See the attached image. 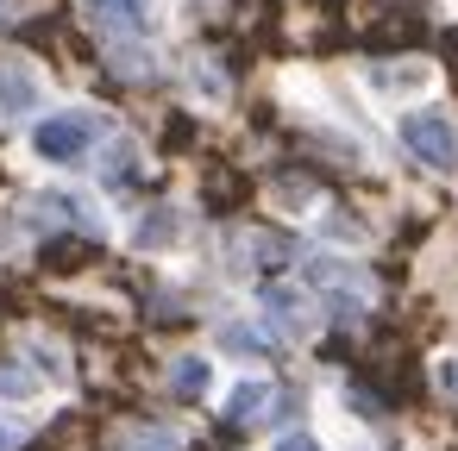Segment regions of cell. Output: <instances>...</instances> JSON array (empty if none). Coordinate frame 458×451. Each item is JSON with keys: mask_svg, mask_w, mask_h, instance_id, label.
Instances as JSON below:
<instances>
[{"mask_svg": "<svg viewBox=\"0 0 458 451\" xmlns=\"http://www.w3.org/2000/svg\"><path fill=\"white\" fill-rule=\"evenodd\" d=\"M176 238H182V213H176V207H151V213L132 226V245H139V251H170Z\"/></svg>", "mask_w": 458, "mask_h": 451, "instance_id": "cell-9", "label": "cell"}, {"mask_svg": "<svg viewBox=\"0 0 458 451\" xmlns=\"http://www.w3.org/2000/svg\"><path fill=\"white\" fill-rule=\"evenodd\" d=\"M82 20L120 51V70H139V45L157 32V13H151V0H82Z\"/></svg>", "mask_w": 458, "mask_h": 451, "instance_id": "cell-1", "label": "cell"}, {"mask_svg": "<svg viewBox=\"0 0 458 451\" xmlns=\"http://www.w3.org/2000/svg\"><path fill=\"white\" fill-rule=\"evenodd\" d=\"M26 388H32L26 370H0V395H26Z\"/></svg>", "mask_w": 458, "mask_h": 451, "instance_id": "cell-18", "label": "cell"}, {"mask_svg": "<svg viewBox=\"0 0 458 451\" xmlns=\"http://www.w3.org/2000/svg\"><path fill=\"white\" fill-rule=\"evenodd\" d=\"M26 438V420H7V413H0V451H13Z\"/></svg>", "mask_w": 458, "mask_h": 451, "instance_id": "cell-17", "label": "cell"}, {"mask_svg": "<svg viewBox=\"0 0 458 451\" xmlns=\"http://www.w3.org/2000/svg\"><path fill=\"white\" fill-rule=\"evenodd\" d=\"M308 288H320L339 320H358L370 307V270H358L352 257H308Z\"/></svg>", "mask_w": 458, "mask_h": 451, "instance_id": "cell-4", "label": "cell"}, {"mask_svg": "<svg viewBox=\"0 0 458 451\" xmlns=\"http://www.w3.org/2000/svg\"><path fill=\"white\" fill-rule=\"evenodd\" d=\"M433 376H439V388L458 401V357H439V370H433Z\"/></svg>", "mask_w": 458, "mask_h": 451, "instance_id": "cell-16", "label": "cell"}, {"mask_svg": "<svg viewBox=\"0 0 458 451\" xmlns=\"http://www.w3.org/2000/svg\"><path fill=\"white\" fill-rule=\"evenodd\" d=\"M32 207H38V220H45V226H70V232H89V238H101V232H107V220H101L82 195H70V188H51V195H38Z\"/></svg>", "mask_w": 458, "mask_h": 451, "instance_id": "cell-6", "label": "cell"}, {"mask_svg": "<svg viewBox=\"0 0 458 451\" xmlns=\"http://www.w3.org/2000/svg\"><path fill=\"white\" fill-rule=\"evenodd\" d=\"M101 176H107L114 188H120V182H132V176H139V145H132V138H114V151H107Z\"/></svg>", "mask_w": 458, "mask_h": 451, "instance_id": "cell-14", "label": "cell"}, {"mask_svg": "<svg viewBox=\"0 0 458 451\" xmlns=\"http://www.w3.org/2000/svg\"><path fill=\"white\" fill-rule=\"evenodd\" d=\"M101 120L89 113V107H64V113H45L38 126H32V151H38V163H82L95 145H101Z\"/></svg>", "mask_w": 458, "mask_h": 451, "instance_id": "cell-2", "label": "cell"}, {"mask_svg": "<svg viewBox=\"0 0 458 451\" xmlns=\"http://www.w3.org/2000/svg\"><path fill=\"white\" fill-rule=\"evenodd\" d=\"M208 382H214V363H208L201 351H189V357H176V363H170V395L195 401V395H208Z\"/></svg>", "mask_w": 458, "mask_h": 451, "instance_id": "cell-11", "label": "cell"}, {"mask_svg": "<svg viewBox=\"0 0 458 451\" xmlns=\"http://www.w3.org/2000/svg\"><path fill=\"white\" fill-rule=\"evenodd\" d=\"M220 345L258 357V351H270V332H264V326H245V320H226V326H220Z\"/></svg>", "mask_w": 458, "mask_h": 451, "instance_id": "cell-13", "label": "cell"}, {"mask_svg": "<svg viewBox=\"0 0 458 451\" xmlns=\"http://www.w3.org/2000/svg\"><path fill=\"white\" fill-rule=\"evenodd\" d=\"M270 451H320V438H314V432H283Z\"/></svg>", "mask_w": 458, "mask_h": 451, "instance_id": "cell-15", "label": "cell"}, {"mask_svg": "<svg viewBox=\"0 0 458 451\" xmlns=\"http://www.w3.org/2000/svg\"><path fill=\"white\" fill-rule=\"evenodd\" d=\"M270 395H276V388H270L264 376L233 382V388H226V420H239V426H245V420H264V413H270Z\"/></svg>", "mask_w": 458, "mask_h": 451, "instance_id": "cell-10", "label": "cell"}, {"mask_svg": "<svg viewBox=\"0 0 458 451\" xmlns=\"http://www.w3.org/2000/svg\"><path fill=\"white\" fill-rule=\"evenodd\" d=\"M395 132H402V145H408L414 163H427V170H439V176L458 170V120H452V113H439V107H414V113H402Z\"/></svg>", "mask_w": 458, "mask_h": 451, "instance_id": "cell-3", "label": "cell"}, {"mask_svg": "<svg viewBox=\"0 0 458 451\" xmlns=\"http://www.w3.org/2000/svg\"><path fill=\"white\" fill-rule=\"evenodd\" d=\"M233 263H239V270H283V263H295V238L251 226V232L233 238Z\"/></svg>", "mask_w": 458, "mask_h": 451, "instance_id": "cell-7", "label": "cell"}, {"mask_svg": "<svg viewBox=\"0 0 458 451\" xmlns=\"http://www.w3.org/2000/svg\"><path fill=\"white\" fill-rule=\"evenodd\" d=\"M114 451H182V432L176 426H126L114 438Z\"/></svg>", "mask_w": 458, "mask_h": 451, "instance_id": "cell-12", "label": "cell"}, {"mask_svg": "<svg viewBox=\"0 0 458 451\" xmlns=\"http://www.w3.org/2000/svg\"><path fill=\"white\" fill-rule=\"evenodd\" d=\"M258 313H264V320L276 326V338H289V345L314 332V301H308L301 288H283V282H264V288H258Z\"/></svg>", "mask_w": 458, "mask_h": 451, "instance_id": "cell-5", "label": "cell"}, {"mask_svg": "<svg viewBox=\"0 0 458 451\" xmlns=\"http://www.w3.org/2000/svg\"><path fill=\"white\" fill-rule=\"evenodd\" d=\"M38 95H45V88H38V76H32L26 57H0V113H7V120H13V113H32Z\"/></svg>", "mask_w": 458, "mask_h": 451, "instance_id": "cell-8", "label": "cell"}, {"mask_svg": "<svg viewBox=\"0 0 458 451\" xmlns=\"http://www.w3.org/2000/svg\"><path fill=\"white\" fill-rule=\"evenodd\" d=\"M0 20H13V0H0Z\"/></svg>", "mask_w": 458, "mask_h": 451, "instance_id": "cell-19", "label": "cell"}]
</instances>
